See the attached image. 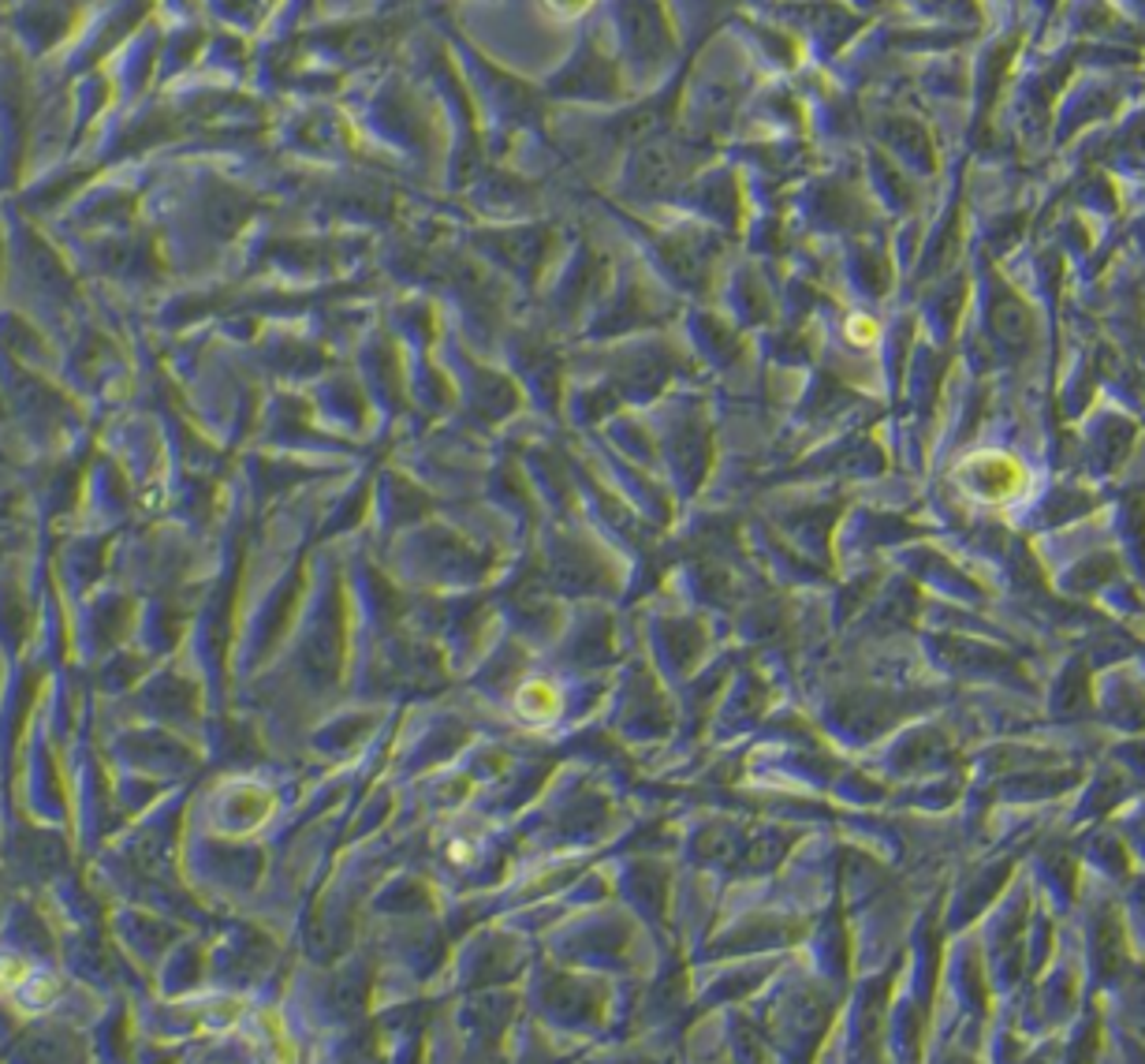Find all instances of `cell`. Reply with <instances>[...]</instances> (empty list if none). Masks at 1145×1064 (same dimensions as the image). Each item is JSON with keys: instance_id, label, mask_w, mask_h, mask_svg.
<instances>
[{"instance_id": "6da1fadb", "label": "cell", "mask_w": 1145, "mask_h": 1064, "mask_svg": "<svg viewBox=\"0 0 1145 1064\" xmlns=\"http://www.w3.org/2000/svg\"><path fill=\"white\" fill-rule=\"evenodd\" d=\"M959 482L974 497H982V501H1011V497L1026 490V470L1011 456L985 452V456H974L959 467Z\"/></svg>"}, {"instance_id": "7a4b0ae2", "label": "cell", "mask_w": 1145, "mask_h": 1064, "mask_svg": "<svg viewBox=\"0 0 1145 1064\" xmlns=\"http://www.w3.org/2000/svg\"><path fill=\"white\" fill-rule=\"evenodd\" d=\"M515 706H519V713L527 721H553L556 713H561V692H556L553 684H545V680H530V684L519 687V699H515Z\"/></svg>"}]
</instances>
